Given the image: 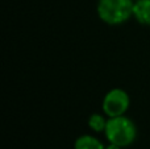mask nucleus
<instances>
[{
    "instance_id": "f257e3e1",
    "label": "nucleus",
    "mask_w": 150,
    "mask_h": 149,
    "mask_svg": "<svg viewBox=\"0 0 150 149\" xmlns=\"http://www.w3.org/2000/svg\"><path fill=\"white\" fill-rule=\"evenodd\" d=\"M104 136L108 143L116 144L121 148H127L132 145L137 139V127L134 121L127 115L108 118Z\"/></svg>"
},
{
    "instance_id": "f03ea898",
    "label": "nucleus",
    "mask_w": 150,
    "mask_h": 149,
    "mask_svg": "<svg viewBox=\"0 0 150 149\" xmlns=\"http://www.w3.org/2000/svg\"><path fill=\"white\" fill-rule=\"evenodd\" d=\"M132 0H98V17L107 25H121L133 17Z\"/></svg>"
},
{
    "instance_id": "7ed1b4c3",
    "label": "nucleus",
    "mask_w": 150,
    "mask_h": 149,
    "mask_svg": "<svg viewBox=\"0 0 150 149\" xmlns=\"http://www.w3.org/2000/svg\"><path fill=\"white\" fill-rule=\"evenodd\" d=\"M130 107V96L124 89L115 87L105 92L101 102V110L107 118L122 116Z\"/></svg>"
},
{
    "instance_id": "20e7f679",
    "label": "nucleus",
    "mask_w": 150,
    "mask_h": 149,
    "mask_svg": "<svg viewBox=\"0 0 150 149\" xmlns=\"http://www.w3.org/2000/svg\"><path fill=\"white\" fill-rule=\"evenodd\" d=\"M133 17L141 25L150 26V0H137L133 3Z\"/></svg>"
},
{
    "instance_id": "39448f33",
    "label": "nucleus",
    "mask_w": 150,
    "mask_h": 149,
    "mask_svg": "<svg viewBox=\"0 0 150 149\" xmlns=\"http://www.w3.org/2000/svg\"><path fill=\"white\" fill-rule=\"evenodd\" d=\"M74 149H105V145L92 135H80L75 140Z\"/></svg>"
},
{
    "instance_id": "423d86ee",
    "label": "nucleus",
    "mask_w": 150,
    "mask_h": 149,
    "mask_svg": "<svg viewBox=\"0 0 150 149\" xmlns=\"http://www.w3.org/2000/svg\"><path fill=\"white\" fill-rule=\"evenodd\" d=\"M107 121H108V118H107L104 114H91L90 118H88V127L92 132L95 133H104L107 127Z\"/></svg>"
},
{
    "instance_id": "0eeeda50",
    "label": "nucleus",
    "mask_w": 150,
    "mask_h": 149,
    "mask_svg": "<svg viewBox=\"0 0 150 149\" xmlns=\"http://www.w3.org/2000/svg\"><path fill=\"white\" fill-rule=\"evenodd\" d=\"M105 149H124V148L119 147V145H116V144H112V143H108V144L105 145Z\"/></svg>"
},
{
    "instance_id": "6e6552de",
    "label": "nucleus",
    "mask_w": 150,
    "mask_h": 149,
    "mask_svg": "<svg viewBox=\"0 0 150 149\" xmlns=\"http://www.w3.org/2000/svg\"><path fill=\"white\" fill-rule=\"evenodd\" d=\"M132 1H137V0H132Z\"/></svg>"
}]
</instances>
